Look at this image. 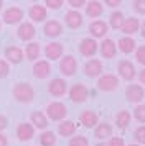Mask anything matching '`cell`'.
<instances>
[{"mask_svg": "<svg viewBox=\"0 0 145 146\" xmlns=\"http://www.w3.org/2000/svg\"><path fill=\"white\" fill-rule=\"evenodd\" d=\"M40 53H41V46H40V43H36V41H32V43H28L25 46V58L28 61L36 62V59L40 58Z\"/></svg>", "mask_w": 145, "mask_h": 146, "instance_id": "obj_29", "label": "cell"}, {"mask_svg": "<svg viewBox=\"0 0 145 146\" xmlns=\"http://www.w3.org/2000/svg\"><path fill=\"white\" fill-rule=\"evenodd\" d=\"M107 146H125V141H124V138H120V136H112V138L109 139Z\"/></svg>", "mask_w": 145, "mask_h": 146, "instance_id": "obj_40", "label": "cell"}, {"mask_svg": "<svg viewBox=\"0 0 145 146\" xmlns=\"http://www.w3.org/2000/svg\"><path fill=\"white\" fill-rule=\"evenodd\" d=\"M94 136L97 139H111L112 138V125L107 121H99V125L94 128Z\"/></svg>", "mask_w": 145, "mask_h": 146, "instance_id": "obj_24", "label": "cell"}, {"mask_svg": "<svg viewBox=\"0 0 145 146\" xmlns=\"http://www.w3.org/2000/svg\"><path fill=\"white\" fill-rule=\"evenodd\" d=\"M7 126H8V120H7L5 115H0V133L5 130Z\"/></svg>", "mask_w": 145, "mask_h": 146, "instance_id": "obj_42", "label": "cell"}, {"mask_svg": "<svg viewBox=\"0 0 145 146\" xmlns=\"http://www.w3.org/2000/svg\"><path fill=\"white\" fill-rule=\"evenodd\" d=\"M28 17L32 18V21L35 23H41V21L46 20V17H48V10H46L45 5H38V3H35L30 7L28 10Z\"/></svg>", "mask_w": 145, "mask_h": 146, "instance_id": "obj_21", "label": "cell"}, {"mask_svg": "<svg viewBox=\"0 0 145 146\" xmlns=\"http://www.w3.org/2000/svg\"><path fill=\"white\" fill-rule=\"evenodd\" d=\"M8 145V139H7V136L3 135V133H0V146H7Z\"/></svg>", "mask_w": 145, "mask_h": 146, "instance_id": "obj_45", "label": "cell"}, {"mask_svg": "<svg viewBox=\"0 0 145 146\" xmlns=\"http://www.w3.org/2000/svg\"><path fill=\"white\" fill-rule=\"evenodd\" d=\"M59 71H61V74L64 77H72L76 74V71H78V61H76V58L71 56V54L63 56L61 61H59Z\"/></svg>", "mask_w": 145, "mask_h": 146, "instance_id": "obj_3", "label": "cell"}, {"mask_svg": "<svg viewBox=\"0 0 145 146\" xmlns=\"http://www.w3.org/2000/svg\"><path fill=\"white\" fill-rule=\"evenodd\" d=\"M68 115V108L63 102H51L46 107V117L53 121H63Z\"/></svg>", "mask_w": 145, "mask_h": 146, "instance_id": "obj_2", "label": "cell"}, {"mask_svg": "<svg viewBox=\"0 0 145 146\" xmlns=\"http://www.w3.org/2000/svg\"><path fill=\"white\" fill-rule=\"evenodd\" d=\"M135 48H137V43L134 38L130 36H124V38H120L117 43V49H120V53L124 54H130L135 51Z\"/></svg>", "mask_w": 145, "mask_h": 146, "instance_id": "obj_28", "label": "cell"}, {"mask_svg": "<svg viewBox=\"0 0 145 146\" xmlns=\"http://www.w3.org/2000/svg\"><path fill=\"white\" fill-rule=\"evenodd\" d=\"M79 121L84 128H96L99 125V115L92 110H84L79 115Z\"/></svg>", "mask_w": 145, "mask_h": 146, "instance_id": "obj_19", "label": "cell"}, {"mask_svg": "<svg viewBox=\"0 0 145 146\" xmlns=\"http://www.w3.org/2000/svg\"><path fill=\"white\" fill-rule=\"evenodd\" d=\"M127 146H142V145H137V143H132V145H127Z\"/></svg>", "mask_w": 145, "mask_h": 146, "instance_id": "obj_49", "label": "cell"}, {"mask_svg": "<svg viewBox=\"0 0 145 146\" xmlns=\"http://www.w3.org/2000/svg\"><path fill=\"white\" fill-rule=\"evenodd\" d=\"M138 80H140V84H144L145 86V67L138 72Z\"/></svg>", "mask_w": 145, "mask_h": 146, "instance_id": "obj_44", "label": "cell"}, {"mask_svg": "<svg viewBox=\"0 0 145 146\" xmlns=\"http://www.w3.org/2000/svg\"><path fill=\"white\" fill-rule=\"evenodd\" d=\"M134 118L137 120L138 123H145V105L140 104L134 108Z\"/></svg>", "mask_w": 145, "mask_h": 146, "instance_id": "obj_33", "label": "cell"}, {"mask_svg": "<svg viewBox=\"0 0 145 146\" xmlns=\"http://www.w3.org/2000/svg\"><path fill=\"white\" fill-rule=\"evenodd\" d=\"M58 133L64 138H72L74 133H76V123L71 120H63L58 125Z\"/></svg>", "mask_w": 145, "mask_h": 146, "instance_id": "obj_26", "label": "cell"}, {"mask_svg": "<svg viewBox=\"0 0 145 146\" xmlns=\"http://www.w3.org/2000/svg\"><path fill=\"white\" fill-rule=\"evenodd\" d=\"M134 138L137 141V145H145V125H140L134 131Z\"/></svg>", "mask_w": 145, "mask_h": 146, "instance_id": "obj_35", "label": "cell"}, {"mask_svg": "<svg viewBox=\"0 0 145 146\" xmlns=\"http://www.w3.org/2000/svg\"><path fill=\"white\" fill-rule=\"evenodd\" d=\"M135 59L138 64H142L145 67V46H140L135 49Z\"/></svg>", "mask_w": 145, "mask_h": 146, "instance_id": "obj_38", "label": "cell"}, {"mask_svg": "<svg viewBox=\"0 0 145 146\" xmlns=\"http://www.w3.org/2000/svg\"><path fill=\"white\" fill-rule=\"evenodd\" d=\"M5 59L7 62H10V64H20L21 61H23V49L18 46H7L5 48Z\"/></svg>", "mask_w": 145, "mask_h": 146, "instance_id": "obj_16", "label": "cell"}, {"mask_svg": "<svg viewBox=\"0 0 145 146\" xmlns=\"http://www.w3.org/2000/svg\"><path fill=\"white\" fill-rule=\"evenodd\" d=\"M99 51H101V56H102V58L112 59V58H115V54H117V44L112 40L105 38V40H102V43L99 44Z\"/></svg>", "mask_w": 145, "mask_h": 146, "instance_id": "obj_13", "label": "cell"}, {"mask_svg": "<svg viewBox=\"0 0 145 146\" xmlns=\"http://www.w3.org/2000/svg\"><path fill=\"white\" fill-rule=\"evenodd\" d=\"M130 121H132V115L129 110H120V112L115 113V125H117L119 130H125L130 125Z\"/></svg>", "mask_w": 145, "mask_h": 146, "instance_id": "obj_30", "label": "cell"}, {"mask_svg": "<svg viewBox=\"0 0 145 146\" xmlns=\"http://www.w3.org/2000/svg\"><path fill=\"white\" fill-rule=\"evenodd\" d=\"M35 35H36V28H35V25L30 23V21H23V23H20L18 28H17V36H18V40H21V41L32 43V40L35 38Z\"/></svg>", "mask_w": 145, "mask_h": 146, "instance_id": "obj_8", "label": "cell"}, {"mask_svg": "<svg viewBox=\"0 0 145 146\" xmlns=\"http://www.w3.org/2000/svg\"><path fill=\"white\" fill-rule=\"evenodd\" d=\"M46 38H58L63 33V25L58 20H48L45 21V27H43Z\"/></svg>", "mask_w": 145, "mask_h": 146, "instance_id": "obj_15", "label": "cell"}, {"mask_svg": "<svg viewBox=\"0 0 145 146\" xmlns=\"http://www.w3.org/2000/svg\"><path fill=\"white\" fill-rule=\"evenodd\" d=\"M46 8H51V10H59L63 5V0H46L45 2Z\"/></svg>", "mask_w": 145, "mask_h": 146, "instance_id": "obj_39", "label": "cell"}, {"mask_svg": "<svg viewBox=\"0 0 145 146\" xmlns=\"http://www.w3.org/2000/svg\"><path fill=\"white\" fill-rule=\"evenodd\" d=\"M56 145V135L53 131H45L40 135V146H54Z\"/></svg>", "mask_w": 145, "mask_h": 146, "instance_id": "obj_32", "label": "cell"}, {"mask_svg": "<svg viewBox=\"0 0 145 146\" xmlns=\"http://www.w3.org/2000/svg\"><path fill=\"white\" fill-rule=\"evenodd\" d=\"M68 3L72 7V10H78V8L84 7L87 2H86V0H68Z\"/></svg>", "mask_w": 145, "mask_h": 146, "instance_id": "obj_41", "label": "cell"}, {"mask_svg": "<svg viewBox=\"0 0 145 146\" xmlns=\"http://www.w3.org/2000/svg\"><path fill=\"white\" fill-rule=\"evenodd\" d=\"M96 146H107V143H99V145H96Z\"/></svg>", "mask_w": 145, "mask_h": 146, "instance_id": "obj_48", "label": "cell"}, {"mask_svg": "<svg viewBox=\"0 0 145 146\" xmlns=\"http://www.w3.org/2000/svg\"><path fill=\"white\" fill-rule=\"evenodd\" d=\"M68 146H89V141H87L86 136L79 135V136H72V138H69Z\"/></svg>", "mask_w": 145, "mask_h": 146, "instance_id": "obj_34", "label": "cell"}, {"mask_svg": "<svg viewBox=\"0 0 145 146\" xmlns=\"http://www.w3.org/2000/svg\"><path fill=\"white\" fill-rule=\"evenodd\" d=\"M124 21H125V17H124V13H122L120 10L112 12L111 17H109V27L114 28V30H120L122 25H124Z\"/></svg>", "mask_w": 145, "mask_h": 146, "instance_id": "obj_31", "label": "cell"}, {"mask_svg": "<svg viewBox=\"0 0 145 146\" xmlns=\"http://www.w3.org/2000/svg\"><path fill=\"white\" fill-rule=\"evenodd\" d=\"M33 76L36 77V79H46V77H50V74H51V66H50V62L48 61H36L35 64H33Z\"/></svg>", "mask_w": 145, "mask_h": 146, "instance_id": "obj_20", "label": "cell"}, {"mask_svg": "<svg viewBox=\"0 0 145 146\" xmlns=\"http://www.w3.org/2000/svg\"><path fill=\"white\" fill-rule=\"evenodd\" d=\"M140 35H142V38L145 40V20L140 23Z\"/></svg>", "mask_w": 145, "mask_h": 146, "instance_id": "obj_46", "label": "cell"}, {"mask_svg": "<svg viewBox=\"0 0 145 146\" xmlns=\"http://www.w3.org/2000/svg\"><path fill=\"white\" fill-rule=\"evenodd\" d=\"M119 87V77L114 74H102L97 79V89L102 92H112Z\"/></svg>", "mask_w": 145, "mask_h": 146, "instance_id": "obj_4", "label": "cell"}, {"mask_svg": "<svg viewBox=\"0 0 145 146\" xmlns=\"http://www.w3.org/2000/svg\"><path fill=\"white\" fill-rule=\"evenodd\" d=\"M104 12V5L102 2H97V0H91L86 3V15L89 18H99Z\"/></svg>", "mask_w": 145, "mask_h": 146, "instance_id": "obj_23", "label": "cell"}, {"mask_svg": "<svg viewBox=\"0 0 145 146\" xmlns=\"http://www.w3.org/2000/svg\"><path fill=\"white\" fill-rule=\"evenodd\" d=\"M23 10L20 7H10L3 12V23L7 25H18L23 20Z\"/></svg>", "mask_w": 145, "mask_h": 146, "instance_id": "obj_10", "label": "cell"}, {"mask_svg": "<svg viewBox=\"0 0 145 146\" xmlns=\"http://www.w3.org/2000/svg\"><path fill=\"white\" fill-rule=\"evenodd\" d=\"M35 136V126L32 123H20L17 126V138L20 141H30Z\"/></svg>", "mask_w": 145, "mask_h": 146, "instance_id": "obj_22", "label": "cell"}, {"mask_svg": "<svg viewBox=\"0 0 145 146\" xmlns=\"http://www.w3.org/2000/svg\"><path fill=\"white\" fill-rule=\"evenodd\" d=\"M0 30H2V23H0Z\"/></svg>", "mask_w": 145, "mask_h": 146, "instance_id": "obj_50", "label": "cell"}, {"mask_svg": "<svg viewBox=\"0 0 145 146\" xmlns=\"http://www.w3.org/2000/svg\"><path fill=\"white\" fill-rule=\"evenodd\" d=\"M97 51H99V44L94 38H84L79 44V53L86 58H92Z\"/></svg>", "mask_w": 145, "mask_h": 146, "instance_id": "obj_11", "label": "cell"}, {"mask_svg": "<svg viewBox=\"0 0 145 146\" xmlns=\"http://www.w3.org/2000/svg\"><path fill=\"white\" fill-rule=\"evenodd\" d=\"M132 8H134L135 13L145 15V0H134L132 2Z\"/></svg>", "mask_w": 145, "mask_h": 146, "instance_id": "obj_36", "label": "cell"}, {"mask_svg": "<svg viewBox=\"0 0 145 146\" xmlns=\"http://www.w3.org/2000/svg\"><path fill=\"white\" fill-rule=\"evenodd\" d=\"M30 123L35 128H38V130H46V126H48V117L43 112H32V115H30Z\"/></svg>", "mask_w": 145, "mask_h": 146, "instance_id": "obj_27", "label": "cell"}, {"mask_svg": "<svg viewBox=\"0 0 145 146\" xmlns=\"http://www.w3.org/2000/svg\"><path fill=\"white\" fill-rule=\"evenodd\" d=\"M125 99L129 104H138L140 105V102L145 99V90L142 86H138V84H130V86H127L125 89Z\"/></svg>", "mask_w": 145, "mask_h": 146, "instance_id": "obj_5", "label": "cell"}, {"mask_svg": "<svg viewBox=\"0 0 145 146\" xmlns=\"http://www.w3.org/2000/svg\"><path fill=\"white\" fill-rule=\"evenodd\" d=\"M84 74L87 77H101L102 76V62L99 59H89L84 64Z\"/></svg>", "mask_w": 145, "mask_h": 146, "instance_id": "obj_14", "label": "cell"}, {"mask_svg": "<svg viewBox=\"0 0 145 146\" xmlns=\"http://www.w3.org/2000/svg\"><path fill=\"white\" fill-rule=\"evenodd\" d=\"M107 23L102 20H94L91 21V25H89V33H91V38H104L105 35H107Z\"/></svg>", "mask_w": 145, "mask_h": 146, "instance_id": "obj_18", "label": "cell"}, {"mask_svg": "<svg viewBox=\"0 0 145 146\" xmlns=\"http://www.w3.org/2000/svg\"><path fill=\"white\" fill-rule=\"evenodd\" d=\"M117 71H119V76H120V79L127 80V82L134 80V79H135V76H137V69H135V66L132 64L130 61H127V59L119 61Z\"/></svg>", "mask_w": 145, "mask_h": 146, "instance_id": "obj_6", "label": "cell"}, {"mask_svg": "<svg viewBox=\"0 0 145 146\" xmlns=\"http://www.w3.org/2000/svg\"><path fill=\"white\" fill-rule=\"evenodd\" d=\"M48 92H50V95H53V97H63V95L68 92V84H66V80L61 79V77L51 79L50 84H48Z\"/></svg>", "mask_w": 145, "mask_h": 146, "instance_id": "obj_9", "label": "cell"}, {"mask_svg": "<svg viewBox=\"0 0 145 146\" xmlns=\"http://www.w3.org/2000/svg\"><path fill=\"white\" fill-rule=\"evenodd\" d=\"M87 97H89V89L84 84H74L69 89V99L74 104H83L87 100Z\"/></svg>", "mask_w": 145, "mask_h": 146, "instance_id": "obj_7", "label": "cell"}, {"mask_svg": "<svg viewBox=\"0 0 145 146\" xmlns=\"http://www.w3.org/2000/svg\"><path fill=\"white\" fill-rule=\"evenodd\" d=\"M12 95L18 104H30L35 99V90L28 82H17L12 89Z\"/></svg>", "mask_w": 145, "mask_h": 146, "instance_id": "obj_1", "label": "cell"}, {"mask_svg": "<svg viewBox=\"0 0 145 146\" xmlns=\"http://www.w3.org/2000/svg\"><path fill=\"white\" fill-rule=\"evenodd\" d=\"M10 74V64L5 59H0V79H5Z\"/></svg>", "mask_w": 145, "mask_h": 146, "instance_id": "obj_37", "label": "cell"}, {"mask_svg": "<svg viewBox=\"0 0 145 146\" xmlns=\"http://www.w3.org/2000/svg\"><path fill=\"white\" fill-rule=\"evenodd\" d=\"M64 21H66V25H68V28L78 30V28L83 27L84 18H83V15L79 13L78 10H69V12H66V15H64Z\"/></svg>", "mask_w": 145, "mask_h": 146, "instance_id": "obj_17", "label": "cell"}, {"mask_svg": "<svg viewBox=\"0 0 145 146\" xmlns=\"http://www.w3.org/2000/svg\"><path fill=\"white\" fill-rule=\"evenodd\" d=\"M122 33L127 35V36H130V35L137 33V31H140V21H138V18H135V17H130V18H125L124 25H122Z\"/></svg>", "mask_w": 145, "mask_h": 146, "instance_id": "obj_25", "label": "cell"}, {"mask_svg": "<svg viewBox=\"0 0 145 146\" xmlns=\"http://www.w3.org/2000/svg\"><path fill=\"white\" fill-rule=\"evenodd\" d=\"M104 5H107V7H111V8H115L120 5V0H105Z\"/></svg>", "mask_w": 145, "mask_h": 146, "instance_id": "obj_43", "label": "cell"}, {"mask_svg": "<svg viewBox=\"0 0 145 146\" xmlns=\"http://www.w3.org/2000/svg\"><path fill=\"white\" fill-rule=\"evenodd\" d=\"M64 53V46L58 43V41H51V43H48L45 48V56L48 58L50 61H56L59 59L61 56Z\"/></svg>", "mask_w": 145, "mask_h": 146, "instance_id": "obj_12", "label": "cell"}, {"mask_svg": "<svg viewBox=\"0 0 145 146\" xmlns=\"http://www.w3.org/2000/svg\"><path fill=\"white\" fill-rule=\"evenodd\" d=\"M2 8H3V2L0 0V12H2Z\"/></svg>", "mask_w": 145, "mask_h": 146, "instance_id": "obj_47", "label": "cell"}]
</instances>
